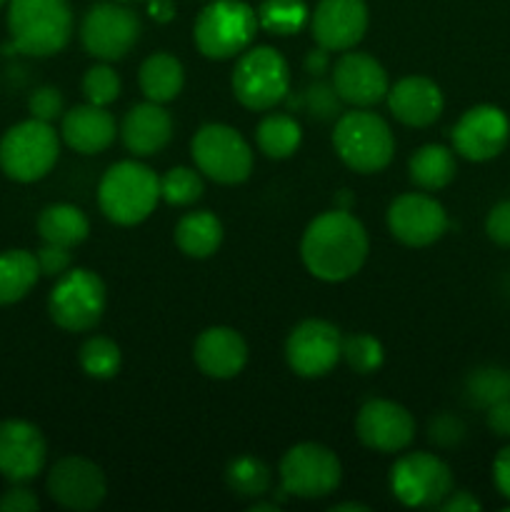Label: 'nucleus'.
Wrapping results in <instances>:
<instances>
[{
    "label": "nucleus",
    "instance_id": "obj_26",
    "mask_svg": "<svg viewBox=\"0 0 510 512\" xmlns=\"http://www.w3.org/2000/svg\"><path fill=\"white\" fill-rule=\"evenodd\" d=\"M223 243V223L210 210H195L183 215L175 225V245L188 258L203 260L218 253Z\"/></svg>",
    "mask_w": 510,
    "mask_h": 512
},
{
    "label": "nucleus",
    "instance_id": "obj_46",
    "mask_svg": "<svg viewBox=\"0 0 510 512\" xmlns=\"http://www.w3.org/2000/svg\"><path fill=\"white\" fill-rule=\"evenodd\" d=\"M440 510L445 512H475L480 510V503L468 493V490H455L440 503Z\"/></svg>",
    "mask_w": 510,
    "mask_h": 512
},
{
    "label": "nucleus",
    "instance_id": "obj_24",
    "mask_svg": "<svg viewBox=\"0 0 510 512\" xmlns=\"http://www.w3.org/2000/svg\"><path fill=\"white\" fill-rule=\"evenodd\" d=\"M60 135H63L65 145L73 148L75 153L95 155L103 153L115 143L118 125H115V118L108 113V108L85 103L63 113Z\"/></svg>",
    "mask_w": 510,
    "mask_h": 512
},
{
    "label": "nucleus",
    "instance_id": "obj_44",
    "mask_svg": "<svg viewBox=\"0 0 510 512\" xmlns=\"http://www.w3.org/2000/svg\"><path fill=\"white\" fill-rule=\"evenodd\" d=\"M493 483L505 500H510V445H505L493 460Z\"/></svg>",
    "mask_w": 510,
    "mask_h": 512
},
{
    "label": "nucleus",
    "instance_id": "obj_14",
    "mask_svg": "<svg viewBox=\"0 0 510 512\" xmlns=\"http://www.w3.org/2000/svg\"><path fill=\"white\" fill-rule=\"evenodd\" d=\"M48 495L50 500L65 510L88 512L95 510L108 495V480L100 465L93 460L68 455L60 458L48 473Z\"/></svg>",
    "mask_w": 510,
    "mask_h": 512
},
{
    "label": "nucleus",
    "instance_id": "obj_29",
    "mask_svg": "<svg viewBox=\"0 0 510 512\" xmlns=\"http://www.w3.org/2000/svg\"><path fill=\"white\" fill-rule=\"evenodd\" d=\"M40 268L35 253L28 250H5L0 253V305L23 300L38 283Z\"/></svg>",
    "mask_w": 510,
    "mask_h": 512
},
{
    "label": "nucleus",
    "instance_id": "obj_1",
    "mask_svg": "<svg viewBox=\"0 0 510 512\" xmlns=\"http://www.w3.org/2000/svg\"><path fill=\"white\" fill-rule=\"evenodd\" d=\"M370 253L363 223L348 210L335 208L310 220L300 240V258L308 273L323 283H343L360 273Z\"/></svg>",
    "mask_w": 510,
    "mask_h": 512
},
{
    "label": "nucleus",
    "instance_id": "obj_43",
    "mask_svg": "<svg viewBox=\"0 0 510 512\" xmlns=\"http://www.w3.org/2000/svg\"><path fill=\"white\" fill-rule=\"evenodd\" d=\"M38 508L40 500L35 498L33 490L20 488V483H15V488L0 495V512H35Z\"/></svg>",
    "mask_w": 510,
    "mask_h": 512
},
{
    "label": "nucleus",
    "instance_id": "obj_17",
    "mask_svg": "<svg viewBox=\"0 0 510 512\" xmlns=\"http://www.w3.org/2000/svg\"><path fill=\"white\" fill-rule=\"evenodd\" d=\"M355 435L375 453H400L415 440V420L395 400L373 398L355 415Z\"/></svg>",
    "mask_w": 510,
    "mask_h": 512
},
{
    "label": "nucleus",
    "instance_id": "obj_38",
    "mask_svg": "<svg viewBox=\"0 0 510 512\" xmlns=\"http://www.w3.org/2000/svg\"><path fill=\"white\" fill-rule=\"evenodd\" d=\"M340 95L335 93L333 83H323V80H315L313 85L300 93V105L305 108V113L315 120H333L340 118Z\"/></svg>",
    "mask_w": 510,
    "mask_h": 512
},
{
    "label": "nucleus",
    "instance_id": "obj_31",
    "mask_svg": "<svg viewBox=\"0 0 510 512\" xmlns=\"http://www.w3.org/2000/svg\"><path fill=\"white\" fill-rule=\"evenodd\" d=\"M225 483L238 498H260L270 490L273 475L268 465L255 455H238L225 468Z\"/></svg>",
    "mask_w": 510,
    "mask_h": 512
},
{
    "label": "nucleus",
    "instance_id": "obj_30",
    "mask_svg": "<svg viewBox=\"0 0 510 512\" xmlns=\"http://www.w3.org/2000/svg\"><path fill=\"white\" fill-rule=\"evenodd\" d=\"M303 130L300 123L288 113H270L265 115L255 130V143L260 153L270 160H285L300 148Z\"/></svg>",
    "mask_w": 510,
    "mask_h": 512
},
{
    "label": "nucleus",
    "instance_id": "obj_47",
    "mask_svg": "<svg viewBox=\"0 0 510 512\" xmlns=\"http://www.w3.org/2000/svg\"><path fill=\"white\" fill-rule=\"evenodd\" d=\"M330 68H333V65H330V50L320 48L318 45V48H313L308 55H305V73L320 78V75L328 73Z\"/></svg>",
    "mask_w": 510,
    "mask_h": 512
},
{
    "label": "nucleus",
    "instance_id": "obj_50",
    "mask_svg": "<svg viewBox=\"0 0 510 512\" xmlns=\"http://www.w3.org/2000/svg\"><path fill=\"white\" fill-rule=\"evenodd\" d=\"M280 505L278 503H253L250 505V512H278Z\"/></svg>",
    "mask_w": 510,
    "mask_h": 512
},
{
    "label": "nucleus",
    "instance_id": "obj_13",
    "mask_svg": "<svg viewBox=\"0 0 510 512\" xmlns=\"http://www.w3.org/2000/svg\"><path fill=\"white\" fill-rule=\"evenodd\" d=\"M343 335L333 323L308 318L290 330L285 340V360L300 378H323L338 365Z\"/></svg>",
    "mask_w": 510,
    "mask_h": 512
},
{
    "label": "nucleus",
    "instance_id": "obj_15",
    "mask_svg": "<svg viewBox=\"0 0 510 512\" xmlns=\"http://www.w3.org/2000/svg\"><path fill=\"white\" fill-rule=\"evenodd\" d=\"M450 220L443 205L425 193H403L390 203L388 228L398 243L408 248H428L438 243Z\"/></svg>",
    "mask_w": 510,
    "mask_h": 512
},
{
    "label": "nucleus",
    "instance_id": "obj_21",
    "mask_svg": "<svg viewBox=\"0 0 510 512\" xmlns=\"http://www.w3.org/2000/svg\"><path fill=\"white\" fill-rule=\"evenodd\" d=\"M193 360L200 373L213 380H230L248 363V343L228 325H213L195 338Z\"/></svg>",
    "mask_w": 510,
    "mask_h": 512
},
{
    "label": "nucleus",
    "instance_id": "obj_2",
    "mask_svg": "<svg viewBox=\"0 0 510 512\" xmlns=\"http://www.w3.org/2000/svg\"><path fill=\"white\" fill-rule=\"evenodd\" d=\"M13 48L33 58H50L70 43L73 10L68 0H8Z\"/></svg>",
    "mask_w": 510,
    "mask_h": 512
},
{
    "label": "nucleus",
    "instance_id": "obj_41",
    "mask_svg": "<svg viewBox=\"0 0 510 512\" xmlns=\"http://www.w3.org/2000/svg\"><path fill=\"white\" fill-rule=\"evenodd\" d=\"M35 260H38L40 275H45V278H60V275L68 273L70 265H73L70 248H63V245H53V243H45L43 248L35 253Z\"/></svg>",
    "mask_w": 510,
    "mask_h": 512
},
{
    "label": "nucleus",
    "instance_id": "obj_48",
    "mask_svg": "<svg viewBox=\"0 0 510 512\" xmlns=\"http://www.w3.org/2000/svg\"><path fill=\"white\" fill-rule=\"evenodd\" d=\"M148 13L155 23H170L175 18L173 0H148Z\"/></svg>",
    "mask_w": 510,
    "mask_h": 512
},
{
    "label": "nucleus",
    "instance_id": "obj_27",
    "mask_svg": "<svg viewBox=\"0 0 510 512\" xmlns=\"http://www.w3.org/2000/svg\"><path fill=\"white\" fill-rule=\"evenodd\" d=\"M38 233L43 243L75 248L90 235V220L80 208L70 203H55L38 215Z\"/></svg>",
    "mask_w": 510,
    "mask_h": 512
},
{
    "label": "nucleus",
    "instance_id": "obj_16",
    "mask_svg": "<svg viewBox=\"0 0 510 512\" xmlns=\"http://www.w3.org/2000/svg\"><path fill=\"white\" fill-rule=\"evenodd\" d=\"M453 150L470 163H485L498 158L510 140V120L495 105H475L465 110L455 123Z\"/></svg>",
    "mask_w": 510,
    "mask_h": 512
},
{
    "label": "nucleus",
    "instance_id": "obj_10",
    "mask_svg": "<svg viewBox=\"0 0 510 512\" xmlns=\"http://www.w3.org/2000/svg\"><path fill=\"white\" fill-rule=\"evenodd\" d=\"M280 488L300 500L328 498L343 480L338 455L320 443L293 445L280 460Z\"/></svg>",
    "mask_w": 510,
    "mask_h": 512
},
{
    "label": "nucleus",
    "instance_id": "obj_49",
    "mask_svg": "<svg viewBox=\"0 0 510 512\" xmlns=\"http://www.w3.org/2000/svg\"><path fill=\"white\" fill-rule=\"evenodd\" d=\"M370 508L363 503H338L330 508V512H368Z\"/></svg>",
    "mask_w": 510,
    "mask_h": 512
},
{
    "label": "nucleus",
    "instance_id": "obj_4",
    "mask_svg": "<svg viewBox=\"0 0 510 512\" xmlns=\"http://www.w3.org/2000/svg\"><path fill=\"white\" fill-rule=\"evenodd\" d=\"M333 148L350 170L373 175L388 168L393 160L395 135L378 113L370 108H353L335 120Z\"/></svg>",
    "mask_w": 510,
    "mask_h": 512
},
{
    "label": "nucleus",
    "instance_id": "obj_5",
    "mask_svg": "<svg viewBox=\"0 0 510 512\" xmlns=\"http://www.w3.org/2000/svg\"><path fill=\"white\" fill-rule=\"evenodd\" d=\"M258 13L243 0H213L193 25L195 48L210 60H228L253 45Z\"/></svg>",
    "mask_w": 510,
    "mask_h": 512
},
{
    "label": "nucleus",
    "instance_id": "obj_25",
    "mask_svg": "<svg viewBox=\"0 0 510 512\" xmlns=\"http://www.w3.org/2000/svg\"><path fill=\"white\" fill-rule=\"evenodd\" d=\"M138 85L145 100H153L160 105L170 103V100L178 98L185 85L183 63L170 53L148 55L138 70Z\"/></svg>",
    "mask_w": 510,
    "mask_h": 512
},
{
    "label": "nucleus",
    "instance_id": "obj_7",
    "mask_svg": "<svg viewBox=\"0 0 510 512\" xmlns=\"http://www.w3.org/2000/svg\"><path fill=\"white\" fill-rule=\"evenodd\" d=\"M58 155V133L43 120H23L0 138V170L15 183L43 180L55 168Z\"/></svg>",
    "mask_w": 510,
    "mask_h": 512
},
{
    "label": "nucleus",
    "instance_id": "obj_37",
    "mask_svg": "<svg viewBox=\"0 0 510 512\" xmlns=\"http://www.w3.org/2000/svg\"><path fill=\"white\" fill-rule=\"evenodd\" d=\"M83 95L88 103L100 105V108H108L110 103H115L120 95V78L108 63L93 65V68L85 70L83 75Z\"/></svg>",
    "mask_w": 510,
    "mask_h": 512
},
{
    "label": "nucleus",
    "instance_id": "obj_19",
    "mask_svg": "<svg viewBox=\"0 0 510 512\" xmlns=\"http://www.w3.org/2000/svg\"><path fill=\"white\" fill-rule=\"evenodd\" d=\"M310 33L330 53L353 50L368 33L365 0H320L310 18Z\"/></svg>",
    "mask_w": 510,
    "mask_h": 512
},
{
    "label": "nucleus",
    "instance_id": "obj_42",
    "mask_svg": "<svg viewBox=\"0 0 510 512\" xmlns=\"http://www.w3.org/2000/svg\"><path fill=\"white\" fill-rule=\"evenodd\" d=\"M485 233L493 243L510 248V200H503L490 210L485 220Z\"/></svg>",
    "mask_w": 510,
    "mask_h": 512
},
{
    "label": "nucleus",
    "instance_id": "obj_9",
    "mask_svg": "<svg viewBox=\"0 0 510 512\" xmlns=\"http://www.w3.org/2000/svg\"><path fill=\"white\" fill-rule=\"evenodd\" d=\"M108 305L105 283L88 268H70L50 290L48 313L58 328L68 333H85L100 323Z\"/></svg>",
    "mask_w": 510,
    "mask_h": 512
},
{
    "label": "nucleus",
    "instance_id": "obj_40",
    "mask_svg": "<svg viewBox=\"0 0 510 512\" xmlns=\"http://www.w3.org/2000/svg\"><path fill=\"white\" fill-rule=\"evenodd\" d=\"M428 438H430V443H435L438 448H455V445L463 443V438H465L463 420L455 418V415H450V413L438 415V418L430 420Z\"/></svg>",
    "mask_w": 510,
    "mask_h": 512
},
{
    "label": "nucleus",
    "instance_id": "obj_36",
    "mask_svg": "<svg viewBox=\"0 0 510 512\" xmlns=\"http://www.w3.org/2000/svg\"><path fill=\"white\" fill-rule=\"evenodd\" d=\"M340 358L348 363V368L358 375H370L380 370L385 360V350L378 338L368 333H355L350 338H343V350Z\"/></svg>",
    "mask_w": 510,
    "mask_h": 512
},
{
    "label": "nucleus",
    "instance_id": "obj_20",
    "mask_svg": "<svg viewBox=\"0 0 510 512\" xmlns=\"http://www.w3.org/2000/svg\"><path fill=\"white\" fill-rule=\"evenodd\" d=\"M330 83L340 100L353 108H373L390 90L388 73L373 55L348 50L330 68Z\"/></svg>",
    "mask_w": 510,
    "mask_h": 512
},
{
    "label": "nucleus",
    "instance_id": "obj_52",
    "mask_svg": "<svg viewBox=\"0 0 510 512\" xmlns=\"http://www.w3.org/2000/svg\"><path fill=\"white\" fill-rule=\"evenodd\" d=\"M5 3H8V0H0V8H3V5H5Z\"/></svg>",
    "mask_w": 510,
    "mask_h": 512
},
{
    "label": "nucleus",
    "instance_id": "obj_39",
    "mask_svg": "<svg viewBox=\"0 0 510 512\" xmlns=\"http://www.w3.org/2000/svg\"><path fill=\"white\" fill-rule=\"evenodd\" d=\"M65 100L63 93L53 85H43V88L33 90V95L28 98V110L35 120H43V123H53V120L63 118Z\"/></svg>",
    "mask_w": 510,
    "mask_h": 512
},
{
    "label": "nucleus",
    "instance_id": "obj_45",
    "mask_svg": "<svg viewBox=\"0 0 510 512\" xmlns=\"http://www.w3.org/2000/svg\"><path fill=\"white\" fill-rule=\"evenodd\" d=\"M488 428L498 438H510V398L488 408Z\"/></svg>",
    "mask_w": 510,
    "mask_h": 512
},
{
    "label": "nucleus",
    "instance_id": "obj_12",
    "mask_svg": "<svg viewBox=\"0 0 510 512\" xmlns=\"http://www.w3.org/2000/svg\"><path fill=\"white\" fill-rule=\"evenodd\" d=\"M140 18L125 3H95L80 23V40L88 55L115 63L123 60L140 40Z\"/></svg>",
    "mask_w": 510,
    "mask_h": 512
},
{
    "label": "nucleus",
    "instance_id": "obj_28",
    "mask_svg": "<svg viewBox=\"0 0 510 512\" xmlns=\"http://www.w3.org/2000/svg\"><path fill=\"white\" fill-rule=\"evenodd\" d=\"M408 173L418 188L423 190H443L453 183L458 173L455 153L445 145L428 143L415 150L408 160Z\"/></svg>",
    "mask_w": 510,
    "mask_h": 512
},
{
    "label": "nucleus",
    "instance_id": "obj_23",
    "mask_svg": "<svg viewBox=\"0 0 510 512\" xmlns=\"http://www.w3.org/2000/svg\"><path fill=\"white\" fill-rule=\"evenodd\" d=\"M120 138L135 158H150L160 153L173 138V118L160 103L145 100L125 113Z\"/></svg>",
    "mask_w": 510,
    "mask_h": 512
},
{
    "label": "nucleus",
    "instance_id": "obj_6",
    "mask_svg": "<svg viewBox=\"0 0 510 512\" xmlns=\"http://www.w3.org/2000/svg\"><path fill=\"white\" fill-rule=\"evenodd\" d=\"M233 95L243 108L263 113L283 103L290 93V65L283 53L270 45L243 50L235 63Z\"/></svg>",
    "mask_w": 510,
    "mask_h": 512
},
{
    "label": "nucleus",
    "instance_id": "obj_32",
    "mask_svg": "<svg viewBox=\"0 0 510 512\" xmlns=\"http://www.w3.org/2000/svg\"><path fill=\"white\" fill-rule=\"evenodd\" d=\"M308 5L303 0H263L258 25L273 35H295L308 23Z\"/></svg>",
    "mask_w": 510,
    "mask_h": 512
},
{
    "label": "nucleus",
    "instance_id": "obj_3",
    "mask_svg": "<svg viewBox=\"0 0 510 512\" xmlns=\"http://www.w3.org/2000/svg\"><path fill=\"white\" fill-rule=\"evenodd\" d=\"M160 200V178L138 160H120L103 173L98 183L100 213L115 225H138Z\"/></svg>",
    "mask_w": 510,
    "mask_h": 512
},
{
    "label": "nucleus",
    "instance_id": "obj_34",
    "mask_svg": "<svg viewBox=\"0 0 510 512\" xmlns=\"http://www.w3.org/2000/svg\"><path fill=\"white\" fill-rule=\"evenodd\" d=\"M203 193H205V183L200 170L178 165V168H170L168 173L160 178V198H163L168 205L185 208V205H193L195 200L203 198Z\"/></svg>",
    "mask_w": 510,
    "mask_h": 512
},
{
    "label": "nucleus",
    "instance_id": "obj_18",
    "mask_svg": "<svg viewBox=\"0 0 510 512\" xmlns=\"http://www.w3.org/2000/svg\"><path fill=\"white\" fill-rule=\"evenodd\" d=\"M48 460V443L38 425L28 420L0 423V475L10 483H30L38 478Z\"/></svg>",
    "mask_w": 510,
    "mask_h": 512
},
{
    "label": "nucleus",
    "instance_id": "obj_11",
    "mask_svg": "<svg viewBox=\"0 0 510 512\" xmlns=\"http://www.w3.org/2000/svg\"><path fill=\"white\" fill-rule=\"evenodd\" d=\"M390 493L405 508H440L453 493V473L433 453H405L390 468Z\"/></svg>",
    "mask_w": 510,
    "mask_h": 512
},
{
    "label": "nucleus",
    "instance_id": "obj_35",
    "mask_svg": "<svg viewBox=\"0 0 510 512\" xmlns=\"http://www.w3.org/2000/svg\"><path fill=\"white\" fill-rule=\"evenodd\" d=\"M465 393H468L470 403L488 410L490 405L510 398V373L503 368L475 370L465 383Z\"/></svg>",
    "mask_w": 510,
    "mask_h": 512
},
{
    "label": "nucleus",
    "instance_id": "obj_33",
    "mask_svg": "<svg viewBox=\"0 0 510 512\" xmlns=\"http://www.w3.org/2000/svg\"><path fill=\"white\" fill-rule=\"evenodd\" d=\"M120 360H123V355H120L118 343L105 338V335H93V338H88L83 345H80L78 363L88 378H95V380L115 378L120 370Z\"/></svg>",
    "mask_w": 510,
    "mask_h": 512
},
{
    "label": "nucleus",
    "instance_id": "obj_22",
    "mask_svg": "<svg viewBox=\"0 0 510 512\" xmlns=\"http://www.w3.org/2000/svg\"><path fill=\"white\" fill-rule=\"evenodd\" d=\"M385 100H388L393 118L408 128H428L443 115L445 108L443 90L425 75L400 78L398 83L390 85Z\"/></svg>",
    "mask_w": 510,
    "mask_h": 512
},
{
    "label": "nucleus",
    "instance_id": "obj_51",
    "mask_svg": "<svg viewBox=\"0 0 510 512\" xmlns=\"http://www.w3.org/2000/svg\"><path fill=\"white\" fill-rule=\"evenodd\" d=\"M118 3H138V0H118Z\"/></svg>",
    "mask_w": 510,
    "mask_h": 512
},
{
    "label": "nucleus",
    "instance_id": "obj_8",
    "mask_svg": "<svg viewBox=\"0 0 510 512\" xmlns=\"http://www.w3.org/2000/svg\"><path fill=\"white\" fill-rule=\"evenodd\" d=\"M190 155L205 178L220 185H240L253 173V148L240 130L225 123H208L193 135Z\"/></svg>",
    "mask_w": 510,
    "mask_h": 512
}]
</instances>
